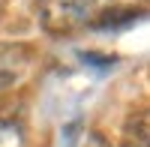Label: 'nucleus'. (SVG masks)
I'll return each instance as SVG.
<instances>
[{
	"label": "nucleus",
	"mask_w": 150,
	"mask_h": 147,
	"mask_svg": "<svg viewBox=\"0 0 150 147\" xmlns=\"http://www.w3.org/2000/svg\"><path fill=\"white\" fill-rule=\"evenodd\" d=\"M81 60H84V63H93V66H111V63H114V54H105V57H99V54H90V51H84L81 54Z\"/></svg>",
	"instance_id": "obj_6"
},
{
	"label": "nucleus",
	"mask_w": 150,
	"mask_h": 147,
	"mask_svg": "<svg viewBox=\"0 0 150 147\" xmlns=\"http://www.w3.org/2000/svg\"><path fill=\"white\" fill-rule=\"evenodd\" d=\"M39 24L51 36H69L81 30L93 18V3L90 0H36Z\"/></svg>",
	"instance_id": "obj_1"
},
{
	"label": "nucleus",
	"mask_w": 150,
	"mask_h": 147,
	"mask_svg": "<svg viewBox=\"0 0 150 147\" xmlns=\"http://www.w3.org/2000/svg\"><path fill=\"white\" fill-rule=\"evenodd\" d=\"M126 147H144V144H132V141H126Z\"/></svg>",
	"instance_id": "obj_7"
},
{
	"label": "nucleus",
	"mask_w": 150,
	"mask_h": 147,
	"mask_svg": "<svg viewBox=\"0 0 150 147\" xmlns=\"http://www.w3.org/2000/svg\"><path fill=\"white\" fill-rule=\"evenodd\" d=\"M138 18H144V9H105L96 18H90L93 30H123L132 27Z\"/></svg>",
	"instance_id": "obj_2"
},
{
	"label": "nucleus",
	"mask_w": 150,
	"mask_h": 147,
	"mask_svg": "<svg viewBox=\"0 0 150 147\" xmlns=\"http://www.w3.org/2000/svg\"><path fill=\"white\" fill-rule=\"evenodd\" d=\"M24 132L15 120H0V147H21Z\"/></svg>",
	"instance_id": "obj_4"
},
{
	"label": "nucleus",
	"mask_w": 150,
	"mask_h": 147,
	"mask_svg": "<svg viewBox=\"0 0 150 147\" xmlns=\"http://www.w3.org/2000/svg\"><path fill=\"white\" fill-rule=\"evenodd\" d=\"M126 138L132 144H150V123H147V111H138V114H129L126 117Z\"/></svg>",
	"instance_id": "obj_3"
},
{
	"label": "nucleus",
	"mask_w": 150,
	"mask_h": 147,
	"mask_svg": "<svg viewBox=\"0 0 150 147\" xmlns=\"http://www.w3.org/2000/svg\"><path fill=\"white\" fill-rule=\"evenodd\" d=\"M18 84V69H9V66H0V93L15 87Z\"/></svg>",
	"instance_id": "obj_5"
}]
</instances>
